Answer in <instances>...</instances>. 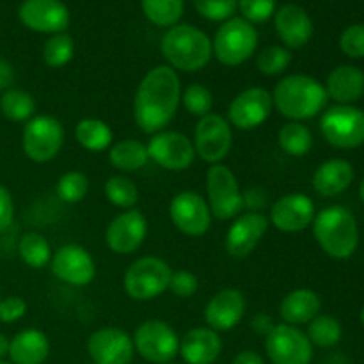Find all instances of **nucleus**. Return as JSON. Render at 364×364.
I'll return each mask as SVG.
<instances>
[{"instance_id": "obj_1", "label": "nucleus", "mask_w": 364, "mask_h": 364, "mask_svg": "<svg viewBox=\"0 0 364 364\" xmlns=\"http://www.w3.org/2000/svg\"><path fill=\"white\" fill-rule=\"evenodd\" d=\"M181 103V82L178 71L167 64L149 70L139 82L134 96V119L144 134L166 130Z\"/></svg>"}, {"instance_id": "obj_2", "label": "nucleus", "mask_w": 364, "mask_h": 364, "mask_svg": "<svg viewBox=\"0 0 364 364\" xmlns=\"http://www.w3.org/2000/svg\"><path fill=\"white\" fill-rule=\"evenodd\" d=\"M326 87L309 75L295 73L281 78L272 92L274 109L290 121H306L318 116L327 105Z\"/></svg>"}, {"instance_id": "obj_3", "label": "nucleus", "mask_w": 364, "mask_h": 364, "mask_svg": "<svg viewBox=\"0 0 364 364\" xmlns=\"http://www.w3.org/2000/svg\"><path fill=\"white\" fill-rule=\"evenodd\" d=\"M160 52L167 66L185 73L205 70L213 57L212 39L191 23H178L167 28L160 41Z\"/></svg>"}, {"instance_id": "obj_4", "label": "nucleus", "mask_w": 364, "mask_h": 364, "mask_svg": "<svg viewBox=\"0 0 364 364\" xmlns=\"http://www.w3.org/2000/svg\"><path fill=\"white\" fill-rule=\"evenodd\" d=\"M311 226L316 244L329 258L348 259L358 249V219L345 206L333 205L320 210Z\"/></svg>"}, {"instance_id": "obj_5", "label": "nucleus", "mask_w": 364, "mask_h": 364, "mask_svg": "<svg viewBox=\"0 0 364 364\" xmlns=\"http://www.w3.org/2000/svg\"><path fill=\"white\" fill-rule=\"evenodd\" d=\"M259 36L252 23L244 18H230L217 31L212 41L215 59L228 68L240 66L255 55Z\"/></svg>"}, {"instance_id": "obj_6", "label": "nucleus", "mask_w": 364, "mask_h": 364, "mask_svg": "<svg viewBox=\"0 0 364 364\" xmlns=\"http://www.w3.org/2000/svg\"><path fill=\"white\" fill-rule=\"evenodd\" d=\"M173 269L156 256H142L127 269L123 288L132 301L148 302L169 290Z\"/></svg>"}, {"instance_id": "obj_7", "label": "nucleus", "mask_w": 364, "mask_h": 364, "mask_svg": "<svg viewBox=\"0 0 364 364\" xmlns=\"http://www.w3.org/2000/svg\"><path fill=\"white\" fill-rule=\"evenodd\" d=\"M206 203L212 217L219 220H231L244 210V194L238 178L224 164L210 166L206 171Z\"/></svg>"}, {"instance_id": "obj_8", "label": "nucleus", "mask_w": 364, "mask_h": 364, "mask_svg": "<svg viewBox=\"0 0 364 364\" xmlns=\"http://www.w3.org/2000/svg\"><path fill=\"white\" fill-rule=\"evenodd\" d=\"M64 144V127L57 117L39 114L27 121L21 134L25 156L36 164H46L55 159Z\"/></svg>"}, {"instance_id": "obj_9", "label": "nucleus", "mask_w": 364, "mask_h": 364, "mask_svg": "<svg viewBox=\"0 0 364 364\" xmlns=\"http://www.w3.org/2000/svg\"><path fill=\"white\" fill-rule=\"evenodd\" d=\"M320 132L338 149H355L364 144V110L354 105H334L323 112Z\"/></svg>"}, {"instance_id": "obj_10", "label": "nucleus", "mask_w": 364, "mask_h": 364, "mask_svg": "<svg viewBox=\"0 0 364 364\" xmlns=\"http://www.w3.org/2000/svg\"><path fill=\"white\" fill-rule=\"evenodd\" d=\"M135 352L151 364H167L180 354V336L164 320H146L135 329Z\"/></svg>"}, {"instance_id": "obj_11", "label": "nucleus", "mask_w": 364, "mask_h": 364, "mask_svg": "<svg viewBox=\"0 0 364 364\" xmlns=\"http://www.w3.org/2000/svg\"><path fill=\"white\" fill-rule=\"evenodd\" d=\"M192 142H194L196 156L210 166H215L223 164V160L230 155L233 146V130L226 117L210 112L199 117Z\"/></svg>"}, {"instance_id": "obj_12", "label": "nucleus", "mask_w": 364, "mask_h": 364, "mask_svg": "<svg viewBox=\"0 0 364 364\" xmlns=\"http://www.w3.org/2000/svg\"><path fill=\"white\" fill-rule=\"evenodd\" d=\"M267 358L272 364H309L313 345L306 333L288 323H277L265 336Z\"/></svg>"}, {"instance_id": "obj_13", "label": "nucleus", "mask_w": 364, "mask_h": 364, "mask_svg": "<svg viewBox=\"0 0 364 364\" xmlns=\"http://www.w3.org/2000/svg\"><path fill=\"white\" fill-rule=\"evenodd\" d=\"M146 148H148L149 160H153L162 169L173 171V173L188 169L196 160L194 142L181 132H159L151 135Z\"/></svg>"}, {"instance_id": "obj_14", "label": "nucleus", "mask_w": 364, "mask_h": 364, "mask_svg": "<svg viewBox=\"0 0 364 364\" xmlns=\"http://www.w3.org/2000/svg\"><path fill=\"white\" fill-rule=\"evenodd\" d=\"M171 223L187 237H203L212 228V212L201 194L194 191H181L171 199Z\"/></svg>"}, {"instance_id": "obj_15", "label": "nucleus", "mask_w": 364, "mask_h": 364, "mask_svg": "<svg viewBox=\"0 0 364 364\" xmlns=\"http://www.w3.org/2000/svg\"><path fill=\"white\" fill-rule=\"evenodd\" d=\"M272 110V92L265 87H249L231 100L228 107V123L242 132L255 130L269 119Z\"/></svg>"}, {"instance_id": "obj_16", "label": "nucleus", "mask_w": 364, "mask_h": 364, "mask_svg": "<svg viewBox=\"0 0 364 364\" xmlns=\"http://www.w3.org/2000/svg\"><path fill=\"white\" fill-rule=\"evenodd\" d=\"M50 272L71 287H89L96 277V263L91 252L78 244H66L53 252Z\"/></svg>"}, {"instance_id": "obj_17", "label": "nucleus", "mask_w": 364, "mask_h": 364, "mask_svg": "<svg viewBox=\"0 0 364 364\" xmlns=\"http://www.w3.org/2000/svg\"><path fill=\"white\" fill-rule=\"evenodd\" d=\"M18 18L39 34H63L70 27L71 14L63 0H23Z\"/></svg>"}, {"instance_id": "obj_18", "label": "nucleus", "mask_w": 364, "mask_h": 364, "mask_svg": "<svg viewBox=\"0 0 364 364\" xmlns=\"http://www.w3.org/2000/svg\"><path fill=\"white\" fill-rule=\"evenodd\" d=\"M148 237V220L139 210H124L105 230V244L116 255H134Z\"/></svg>"}, {"instance_id": "obj_19", "label": "nucleus", "mask_w": 364, "mask_h": 364, "mask_svg": "<svg viewBox=\"0 0 364 364\" xmlns=\"http://www.w3.org/2000/svg\"><path fill=\"white\" fill-rule=\"evenodd\" d=\"M315 215V203L309 196L302 192H290L274 203L269 223L283 233H301L311 226Z\"/></svg>"}, {"instance_id": "obj_20", "label": "nucleus", "mask_w": 364, "mask_h": 364, "mask_svg": "<svg viewBox=\"0 0 364 364\" xmlns=\"http://www.w3.org/2000/svg\"><path fill=\"white\" fill-rule=\"evenodd\" d=\"M87 354L96 364H130L134 361V340L119 327H102L87 340Z\"/></svg>"}, {"instance_id": "obj_21", "label": "nucleus", "mask_w": 364, "mask_h": 364, "mask_svg": "<svg viewBox=\"0 0 364 364\" xmlns=\"http://www.w3.org/2000/svg\"><path fill=\"white\" fill-rule=\"evenodd\" d=\"M269 219L259 212H245L240 213L233 219L230 230L226 233V240H224V247L231 258H247L265 233L269 231Z\"/></svg>"}, {"instance_id": "obj_22", "label": "nucleus", "mask_w": 364, "mask_h": 364, "mask_svg": "<svg viewBox=\"0 0 364 364\" xmlns=\"http://www.w3.org/2000/svg\"><path fill=\"white\" fill-rule=\"evenodd\" d=\"M247 309L244 294L237 288H224L217 291L205 306V323L215 333H228L242 322Z\"/></svg>"}, {"instance_id": "obj_23", "label": "nucleus", "mask_w": 364, "mask_h": 364, "mask_svg": "<svg viewBox=\"0 0 364 364\" xmlns=\"http://www.w3.org/2000/svg\"><path fill=\"white\" fill-rule=\"evenodd\" d=\"M274 27L283 41L284 48L299 50L308 45L313 38V20L304 7L297 4H284L274 14Z\"/></svg>"}, {"instance_id": "obj_24", "label": "nucleus", "mask_w": 364, "mask_h": 364, "mask_svg": "<svg viewBox=\"0 0 364 364\" xmlns=\"http://www.w3.org/2000/svg\"><path fill=\"white\" fill-rule=\"evenodd\" d=\"M223 340L210 327H194L180 340V354L185 364H213L220 358Z\"/></svg>"}, {"instance_id": "obj_25", "label": "nucleus", "mask_w": 364, "mask_h": 364, "mask_svg": "<svg viewBox=\"0 0 364 364\" xmlns=\"http://www.w3.org/2000/svg\"><path fill=\"white\" fill-rule=\"evenodd\" d=\"M327 98L334 100L338 105H352L364 95V73L358 66L341 64L334 68L323 84Z\"/></svg>"}, {"instance_id": "obj_26", "label": "nucleus", "mask_w": 364, "mask_h": 364, "mask_svg": "<svg viewBox=\"0 0 364 364\" xmlns=\"http://www.w3.org/2000/svg\"><path fill=\"white\" fill-rule=\"evenodd\" d=\"M354 181V167L345 159L326 160L313 174V188L322 198H336L343 194Z\"/></svg>"}, {"instance_id": "obj_27", "label": "nucleus", "mask_w": 364, "mask_h": 364, "mask_svg": "<svg viewBox=\"0 0 364 364\" xmlns=\"http://www.w3.org/2000/svg\"><path fill=\"white\" fill-rule=\"evenodd\" d=\"M322 301L315 290L297 288L283 297L279 304V316L288 326H308L315 316L320 315Z\"/></svg>"}, {"instance_id": "obj_28", "label": "nucleus", "mask_w": 364, "mask_h": 364, "mask_svg": "<svg viewBox=\"0 0 364 364\" xmlns=\"http://www.w3.org/2000/svg\"><path fill=\"white\" fill-rule=\"evenodd\" d=\"M9 359L13 364H43L50 355V340L43 331L25 329L9 340Z\"/></svg>"}, {"instance_id": "obj_29", "label": "nucleus", "mask_w": 364, "mask_h": 364, "mask_svg": "<svg viewBox=\"0 0 364 364\" xmlns=\"http://www.w3.org/2000/svg\"><path fill=\"white\" fill-rule=\"evenodd\" d=\"M149 155L146 144L137 139H123L109 148V162L121 173H135L146 167Z\"/></svg>"}, {"instance_id": "obj_30", "label": "nucleus", "mask_w": 364, "mask_h": 364, "mask_svg": "<svg viewBox=\"0 0 364 364\" xmlns=\"http://www.w3.org/2000/svg\"><path fill=\"white\" fill-rule=\"evenodd\" d=\"M75 139L84 149L98 153L112 146L114 134L105 121L98 117H84L75 127Z\"/></svg>"}, {"instance_id": "obj_31", "label": "nucleus", "mask_w": 364, "mask_h": 364, "mask_svg": "<svg viewBox=\"0 0 364 364\" xmlns=\"http://www.w3.org/2000/svg\"><path fill=\"white\" fill-rule=\"evenodd\" d=\"M277 144L287 155L301 159L308 155L313 148L311 130L299 121H290L277 132Z\"/></svg>"}, {"instance_id": "obj_32", "label": "nucleus", "mask_w": 364, "mask_h": 364, "mask_svg": "<svg viewBox=\"0 0 364 364\" xmlns=\"http://www.w3.org/2000/svg\"><path fill=\"white\" fill-rule=\"evenodd\" d=\"M0 112L14 123H27L36 116L34 96L23 89H7L0 96Z\"/></svg>"}, {"instance_id": "obj_33", "label": "nucleus", "mask_w": 364, "mask_h": 364, "mask_svg": "<svg viewBox=\"0 0 364 364\" xmlns=\"http://www.w3.org/2000/svg\"><path fill=\"white\" fill-rule=\"evenodd\" d=\"M18 255H20L21 262L31 269H45L46 265H50L53 252L52 245L43 235L28 231V233L21 235L20 242H18Z\"/></svg>"}, {"instance_id": "obj_34", "label": "nucleus", "mask_w": 364, "mask_h": 364, "mask_svg": "<svg viewBox=\"0 0 364 364\" xmlns=\"http://www.w3.org/2000/svg\"><path fill=\"white\" fill-rule=\"evenodd\" d=\"M142 13L156 27L171 28L180 23L185 11L183 0H141Z\"/></svg>"}, {"instance_id": "obj_35", "label": "nucleus", "mask_w": 364, "mask_h": 364, "mask_svg": "<svg viewBox=\"0 0 364 364\" xmlns=\"http://www.w3.org/2000/svg\"><path fill=\"white\" fill-rule=\"evenodd\" d=\"M308 340L311 341L313 347L331 348L336 347L343 336V327L340 320L331 315H318L308 323Z\"/></svg>"}, {"instance_id": "obj_36", "label": "nucleus", "mask_w": 364, "mask_h": 364, "mask_svg": "<svg viewBox=\"0 0 364 364\" xmlns=\"http://www.w3.org/2000/svg\"><path fill=\"white\" fill-rule=\"evenodd\" d=\"M103 192H105L107 201L112 203L114 206L123 210L135 208L139 203V188L130 178L127 176H110L103 185Z\"/></svg>"}, {"instance_id": "obj_37", "label": "nucleus", "mask_w": 364, "mask_h": 364, "mask_svg": "<svg viewBox=\"0 0 364 364\" xmlns=\"http://www.w3.org/2000/svg\"><path fill=\"white\" fill-rule=\"evenodd\" d=\"M75 55V41L70 34L63 32V34H53L46 39L45 46H43V60L46 66L53 68H64L66 64L71 63Z\"/></svg>"}, {"instance_id": "obj_38", "label": "nucleus", "mask_w": 364, "mask_h": 364, "mask_svg": "<svg viewBox=\"0 0 364 364\" xmlns=\"http://www.w3.org/2000/svg\"><path fill=\"white\" fill-rule=\"evenodd\" d=\"M89 192V178L82 171H68L59 178L55 187L57 198L68 205L84 201Z\"/></svg>"}, {"instance_id": "obj_39", "label": "nucleus", "mask_w": 364, "mask_h": 364, "mask_svg": "<svg viewBox=\"0 0 364 364\" xmlns=\"http://www.w3.org/2000/svg\"><path fill=\"white\" fill-rule=\"evenodd\" d=\"M291 59L294 55L290 50L279 45H272L259 52V55L256 57V68L265 77H277L290 68Z\"/></svg>"}, {"instance_id": "obj_40", "label": "nucleus", "mask_w": 364, "mask_h": 364, "mask_svg": "<svg viewBox=\"0 0 364 364\" xmlns=\"http://www.w3.org/2000/svg\"><path fill=\"white\" fill-rule=\"evenodd\" d=\"M181 103L191 116L203 117L212 112L213 95L206 85L191 84L181 92Z\"/></svg>"}, {"instance_id": "obj_41", "label": "nucleus", "mask_w": 364, "mask_h": 364, "mask_svg": "<svg viewBox=\"0 0 364 364\" xmlns=\"http://www.w3.org/2000/svg\"><path fill=\"white\" fill-rule=\"evenodd\" d=\"M199 16L210 21H228L238 9V0H192Z\"/></svg>"}, {"instance_id": "obj_42", "label": "nucleus", "mask_w": 364, "mask_h": 364, "mask_svg": "<svg viewBox=\"0 0 364 364\" xmlns=\"http://www.w3.org/2000/svg\"><path fill=\"white\" fill-rule=\"evenodd\" d=\"M238 9L249 23H265L276 14V0H238Z\"/></svg>"}, {"instance_id": "obj_43", "label": "nucleus", "mask_w": 364, "mask_h": 364, "mask_svg": "<svg viewBox=\"0 0 364 364\" xmlns=\"http://www.w3.org/2000/svg\"><path fill=\"white\" fill-rule=\"evenodd\" d=\"M340 48L350 59H364V23H354L341 32Z\"/></svg>"}, {"instance_id": "obj_44", "label": "nucleus", "mask_w": 364, "mask_h": 364, "mask_svg": "<svg viewBox=\"0 0 364 364\" xmlns=\"http://www.w3.org/2000/svg\"><path fill=\"white\" fill-rule=\"evenodd\" d=\"M199 281L196 277V274H192L191 270H173L171 274V283L169 290L173 291L176 297L180 299H188L198 291Z\"/></svg>"}, {"instance_id": "obj_45", "label": "nucleus", "mask_w": 364, "mask_h": 364, "mask_svg": "<svg viewBox=\"0 0 364 364\" xmlns=\"http://www.w3.org/2000/svg\"><path fill=\"white\" fill-rule=\"evenodd\" d=\"M27 313V302L18 295L0 299V322L13 323L21 320Z\"/></svg>"}, {"instance_id": "obj_46", "label": "nucleus", "mask_w": 364, "mask_h": 364, "mask_svg": "<svg viewBox=\"0 0 364 364\" xmlns=\"http://www.w3.org/2000/svg\"><path fill=\"white\" fill-rule=\"evenodd\" d=\"M14 219V201L9 188L0 183V233L6 231L13 224Z\"/></svg>"}, {"instance_id": "obj_47", "label": "nucleus", "mask_w": 364, "mask_h": 364, "mask_svg": "<svg viewBox=\"0 0 364 364\" xmlns=\"http://www.w3.org/2000/svg\"><path fill=\"white\" fill-rule=\"evenodd\" d=\"M14 82V68L7 59L0 55V91L11 89V84Z\"/></svg>"}, {"instance_id": "obj_48", "label": "nucleus", "mask_w": 364, "mask_h": 364, "mask_svg": "<svg viewBox=\"0 0 364 364\" xmlns=\"http://www.w3.org/2000/svg\"><path fill=\"white\" fill-rule=\"evenodd\" d=\"M274 326H276L274 320L270 318L269 315H263V313H259V315H256L255 318L251 320V327L256 333L262 334V336H267V334L274 329Z\"/></svg>"}, {"instance_id": "obj_49", "label": "nucleus", "mask_w": 364, "mask_h": 364, "mask_svg": "<svg viewBox=\"0 0 364 364\" xmlns=\"http://www.w3.org/2000/svg\"><path fill=\"white\" fill-rule=\"evenodd\" d=\"M231 364H265V359H263L262 354L255 350H244L240 354L235 355L233 363Z\"/></svg>"}, {"instance_id": "obj_50", "label": "nucleus", "mask_w": 364, "mask_h": 364, "mask_svg": "<svg viewBox=\"0 0 364 364\" xmlns=\"http://www.w3.org/2000/svg\"><path fill=\"white\" fill-rule=\"evenodd\" d=\"M9 354V338L0 333V361Z\"/></svg>"}, {"instance_id": "obj_51", "label": "nucleus", "mask_w": 364, "mask_h": 364, "mask_svg": "<svg viewBox=\"0 0 364 364\" xmlns=\"http://www.w3.org/2000/svg\"><path fill=\"white\" fill-rule=\"evenodd\" d=\"M359 198H361V201L364 203V178L361 180V183H359Z\"/></svg>"}, {"instance_id": "obj_52", "label": "nucleus", "mask_w": 364, "mask_h": 364, "mask_svg": "<svg viewBox=\"0 0 364 364\" xmlns=\"http://www.w3.org/2000/svg\"><path fill=\"white\" fill-rule=\"evenodd\" d=\"M361 323L364 326V306H363V309H361Z\"/></svg>"}, {"instance_id": "obj_53", "label": "nucleus", "mask_w": 364, "mask_h": 364, "mask_svg": "<svg viewBox=\"0 0 364 364\" xmlns=\"http://www.w3.org/2000/svg\"><path fill=\"white\" fill-rule=\"evenodd\" d=\"M0 364H13V363H7V361H0Z\"/></svg>"}, {"instance_id": "obj_54", "label": "nucleus", "mask_w": 364, "mask_h": 364, "mask_svg": "<svg viewBox=\"0 0 364 364\" xmlns=\"http://www.w3.org/2000/svg\"><path fill=\"white\" fill-rule=\"evenodd\" d=\"M87 364H96V363H92V361H91V363H87Z\"/></svg>"}, {"instance_id": "obj_55", "label": "nucleus", "mask_w": 364, "mask_h": 364, "mask_svg": "<svg viewBox=\"0 0 364 364\" xmlns=\"http://www.w3.org/2000/svg\"><path fill=\"white\" fill-rule=\"evenodd\" d=\"M167 364H174V363H167Z\"/></svg>"}]
</instances>
